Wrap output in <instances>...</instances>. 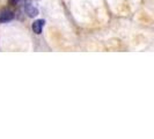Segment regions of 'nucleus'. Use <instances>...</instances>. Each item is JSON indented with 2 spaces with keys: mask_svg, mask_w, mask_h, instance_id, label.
<instances>
[{
  "mask_svg": "<svg viewBox=\"0 0 154 139\" xmlns=\"http://www.w3.org/2000/svg\"><path fill=\"white\" fill-rule=\"evenodd\" d=\"M14 19V13L9 9H2L0 12V22L5 23L8 21H12Z\"/></svg>",
  "mask_w": 154,
  "mask_h": 139,
  "instance_id": "f257e3e1",
  "label": "nucleus"
},
{
  "mask_svg": "<svg viewBox=\"0 0 154 139\" xmlns=\"http://www.w3.org/2000/svg\"><path fill=\"white\" fill-rule=\"evenodd\" d=\"M44 20H36V21H34L32 22V26H31V28H32V31L35 32V34H41L42 32V29H43V26H44Z\"/></svg>",
  "mask_w": 154,
  "mask_h": 139,
  "instance_id": "7ed1b4c3",
  "label": "nucleus"
},
{
  "mask_svg": "<svg viewBox=\"0 0 154 139\" xmlns=\"http://www.w3.org/2000/svg\"><path fill=\"white\" fill-rule=\"evenodd\" d=\"M26 13L29 17H35L38 14V9L35 6H32L30 1H26Z\"/></svg>",
  "mask_w": 154,
  "mask_h": 139,
  "instance_id": "f03ea898",
  "label": "nucleus"
},
{
  "mask_svg": "<svg viewBox=\"0 0 154 139\" xmlns=\"http://www.w3.org/2000/svg\"><path fill=\"white\" fill-rule=\"evenodd\" d=\"M19 1H20V0H8V4H9L11 6H16V5L19 4Z\"/></svg>",
  "mask_w": 154,
  "mask_h": 139,
  "instance_id": "20e7f679",
  "label": "nucleus"
}]
</instances>
